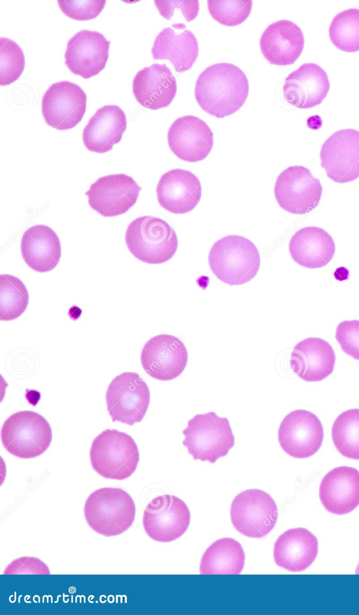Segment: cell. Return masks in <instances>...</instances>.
Segmentation results:
<instances>
[{"label": "cell", "instance_id": "3957f363", "mask_svg": "<svg viewBox=\"0 0 359 615\" xmlns=\"http://www.w3.org/2000/svg\"><path fill=\"white\" fill-rule=\"evenodd\" d=\"M135 510L133 499L125 490L103 487L89 495L83 512L94 531L111 537L123 534L132 526Z\"/></svg>", "mask_w": 359, "mask_h": 615}, {"label": "cell", "instance_id": "d6a6232c", "mask_svg": "<svg viewBox=\"0 0 359 615\" xmlns=\"http://www.w3.org/2000/svg\"><path fill=\"white\" fill-rule=\"evenodd\" d=\"M329 37L338 49L359 51V9L349 8L337 13L329 27Z\"/></svg>", "mask_w": 359, "mask_h": 615}, {"label": "cell", "instance_id": "8992f818", "mask_svg": "<svg viewBox=\"0 0 359 615\" xmlns=\"http://www.w3.org/2000/svg\"><path fill=\"white\" fill-rule=\"evenodd\" d=\"M182 434V444L193 458L211 463L226 456L235 444L229 419L214 411L195 415L189 420Z\"/></svg>", "mask_w": 359, "mask_h": 615}, {"label": "cell", "instance_id": "30bf717a", "mask_svg": "<svg viewBox=\"0 0 359 615\" xmlns=\"http://www.w3.org/2000/svg\"><path fill=\"white\" fill-rule=\"evenodd\" d=\"M323 187L318 178L302 166H292L282 171L274 186L278 205L287 212L302 215L311 212L319 204Z\"/></svg>", "mask_w": 359, "mask_h": 615}, {"label": "cell", "instance_id": "7a4b0ae2", "mask_svg": "<svg viewBox=\"0 0 359 615\" xmlns=\"http://www.w3.org/2000/svg\"><path fill=\"white\" fill-rule=\"evenodd\" d=\"M210 270L216 277L230 286L250 282L257 274L261 258L250 239L240 235H228L217 240L208 256Z\"/></svg>", "mask_w": 359, "mask_h": 615}, {"label": "cell", "instance_id": "cb8c5ba5", "mask_svg": "<svg viewBox=\"0 0 359 615\" xmlns=\"http://www.w3.org/2000/svg\"><path fill=\"white\" fill-rule=\"evenodd\" d=\"M335 360V353L328 342L311 337L294 345L290 364L294 373L303 381L317 382L331 375Z\"/></svg>", "mask_w": 359, "mask_h": 615}, {"label": "cell", "instance_id": "5bb4252c", "mask_svg": "<svg viewBox=\"0 0 359 615\" xmlns=\"http://www.w3.org/2000/svg\"><path fill=\"white\" fill-rule=\"evenodd\" d=\"M320 164L327 176L337 183L359 178V131L353 128L339 130L323 144Z\"/></svg>", "mask_w": 359, "mask_h": 615}, {"label": "cell", "instance_id": "5b68a950", "mask_svg": "<svg viewBox=\"0 0 359 615\" xmlns=\"http://www.w3.org/2000/svg\"><path fill=\"white\" fill-rule=\"evenodd\" d=\"M90 459L93 470L100 476L123 480L136 470L140 454L130 435L115 429H107L93 439Z\"/></svg>", "mask_w": 359, "mask_h": 615}, {"label": "cell", "instance_id": "484cf974", "mask_svg": "<svg viewBox=\"0 0 359 615\" xmlns=\"http://www.w3.org/2000/svg\"><path fill=\"white\" fill-rule=\"evenodd\" d=\"M318 551V542L314 534L305 528H292L276 539L273 559L280 567L291 572H299L311 565Z\"/></svg>", "mask_w": 359, "mask_h": 615}, {"label": "cell", "instance_id": "83f0119b", "mask_svg": "<svg viewBox=\"0 0 359 615\" xmlns=\"http://www.w3.org/2000/svg\"><path fill=\"white\" fill-rule=\"evenodd\" d=\"M289 251L292 258L307 268H320L327 265L335 253V244L331 235L319 227L299 229L291 237Z\"/></svg>", "mask_w": 359, "mask_h": 615}, {"label": "cell", "instance_id": "74e56055", "mask_svg": "<svg viewBox=\"0 0 359 615\" xmlns=\"http://www.w3.org/2000/svg\"><path fill=\"white\" fill-rule=\"evenodd\" d=\"M154 4L162 17L170 20L175 9H180L186 21L195 19L199 12V2L195 1H154Z\"/></svg>", "mask_w": 359, "mask_h": 615}, {"label": "cell", "instance_id": "d6986e66", "mask_svg": "<svg viewBox=\"0 0 359 615\" xmlns=\"http://www.w3.org/2000/svg\"><path fill=\"white\" fill-rule=\"evenodd\" d=\"M157 199L162 208L175 214L192 211L201 198L198 177L189 171L174 168L163 174L156 187Z\"/></svg>", "mask_w": 359, "mask_h": 615}, {"label": "cell", "instance_id": "9c48e42d", "mask_svg": "<svg viewBox=\"0 0 359 615\" xmlns=\"http://www.w3.org/2000/svg\"><path fill=\"white\" fill-rule=\"evenodd\" d=\"M149 402V387L135 372H124L116 376L106 392L107 411L112 421L129 425L142 421Z\"/></svg>", "mask_w": 359, "mask_h": 615}, {"label": "cell", "instance_id": "e0dca14e", "mask_svg": "<svg viewBox=\"0 0 359 615\" xmlns=\"http://www.w3.org/2000/svg\"><path fill=\"white\" fill-rule=\"evenodd\" d=\"M110 41L97 31L83 29L67 44L65 64L69 71L83 79L98 74L109 58Z\"/></svg>", "mask_w": 359, "mask_h": 615}, {"label": "cell", "instance_id": "ab89813d", "mask_svg": "<svg viewBox=\"0 0 359 615\" xmlns=\"http://www.w3.org/2000/svg\"><path fill=\"white\" fill-rule=\"evenodd\" d=\"M355 574H359V564H358V567H357V568H356V569H355Z\"/></svg>", "mask_w": 359, "mask_h": 615}, {"label": "cell", "instance_id": "ac0fdd59", "mask_svg": "<svg viewBox=\"0 0 359 615\" xmlns=\"http://www.w3.org/2000/svg\"><path fill=\"white\" fill-rule=\"evenodd\" d=\"M170 150L179 159L197 162L208 156L213 146V133L200 118L186 115L177 118L168 131Z\"/></svg>", "mask_w": 359, "mask_h": 615}, {"label": "cell", "instance_id": "836d02e7", "mask_svg": "<svg viewBox=\"0 0 359 615\" xmlns=\"http://www.w3.org/2000/svg\"><path fill=\"white\" fill-rule=\"evenodd\" d=\"M25 59L20 46L14 41L0 39V85H9L21 76L24 71Z\"/></svg>", "mask_w": 359, "mask_h": 615}, {"label": "cell", "instance_id": "8fae6325", "mask_svg": "<svg viewBox=\"0 0 359 615\" xmlns=\"http://www.w3.org/2000/svg\"><path fill=\"white\" fill-rule=\"evenodd\" d=\"M190 520L189 509L181 498L164 494L153 498L146 506L142 524L151 539L168 543L184 534Z\"/></svg>", "mask_w": 359, "mask_h": 615}, {"label": "cell", "instance_id": "9a60e30c", "mask_svg": "<svg viewBox=\"0 0 359 615\" xmlns=\"http://www.w3.org/2000/svg\"><path fill=\"white\" fill-rule=\"evenodd\" d=\"M135 180L124 173L99 178L86 192L88 204L103 217L126 213L136 203L141 190Z\"/></svg>", "mask_w": 359, "mask_h": 615}, {"label": "cell", "instance_id": "e575fe53", "mask_svg": "<svg viewBox=\"0 0 359 615\" xmlns=\"http://www.w3.org/2000/svg\"><path fill=\"white\" fill-rule=\"evenodd\" d=\"M207 3L210 15L217 22L228 27L243 22L250 15L252 6L250 0H208Z\"/></svg>", "mask_w": 359, "mask_h": 615}, {"label": "cell", "instance_id": "603a6c76", "mask_svg": "<svg viewBox=\"0 0 359 615\" xmlns=\"http://www.w3.org/2000/svg\"><path fill=\"white\" fill-rule=\"evenodd\" d=\"M133 92L140 105L156 110L172 102L177 93V81L165 64L154 63L137 72Z\"/></svg>", "mask_w": 359, "mask_h": 615}, {"label": "cell", "instance_id": "d590c367", "mask_svg": "<svg viewBox=\"0 0 359 615\" xmlns=\"http://www.w3.org/2000/svg\"><path fill=\"white\" fill-rule=\"evenodd\" d=\"M105 4L104 0L57 1L59 8L66 16L79 21L95 18L102 12Z\"/></svg>", "mask_w": 359, "mask_h": 615}, {"label": "cell", "instance_id": "7c38bea8", "mask_svg": "<svg viewBox=\"0 0 359 615\" xmlns=\"http://www.w3.org/2000/svg\"><path fill=\"white\" fill-rule=\"evenodd\" d=\"M87 96L75 83L62 81L50 85L42 97L41 112L45 122L57 130H69L83 119Z\"/></svg>", "mask_w": 359, "mask_h": 615}, {"label": "cell", "instance_id": "1f68e13d", "mask_svg": "<svg viewBox=\"0 0 359 615\" xmlns=\"http://www.w3.org/2000/svg\"><path fill=\"white\" fill-rule=\"evenodd\" d=\"M29 293L24 283L8 274L0 275V319L11 321L26 310Z\"/></svg>", "mask_w": 359, "mask_h": 615}, {"label": "cell", "instance_id": "4dcf8cb0", "mask_svg": "<svg viewBox=\"0 0 359 615\" xmlns=\"http://www.w3.org/2000/svg\"><path fill=\"white\" fill-rule=\"evenodd\" d=\"M331 433L332 442L342 456L359 460V409L340 414L333 423Z\"/></svg>", "mask_w": 359, "mask_h": 615}, {"label": "cell", "instance_id": "8d00e7d4", "mask_svg": "<svg viewBox=\"0 0 359 615\" xmlns=\"http://www.w3.org/2000/svg\"><path fill=\"white\" fill-rule=\"evenodd\" d=\"M335 338L346 355L359 360V320H345L336 329Z\"/></svg>", "mask_w": 359, "mask_h": 615}, {"label": "cell", "instance_id": "ffe728a7", "mask_svg": "<svg viewBox=\"0 0 359 615\" xmlns=\"http://www.w3.org/2000/svg\"><path fill=\"white\" fill-rule=\"evenodd\" d=\"M327 72L316 63H304L285 78L283 87L286 102L299 109L320 105L330 90Z\"/></svg>", "mask_w": 359, "mask_h": 615}, {"label": "cell", "instance_id": "f35d334b", "mask_svg": "<svg viewBox=\"0 0 359 615\" xmlns=\"http://www.w3.org/2000/svg\"><path fill=\"white\" fill-rule=\"evenodd\" d=\"M48 566L37 557H20L12 561L4 574H50Z\"/></svg>", "mask_w": 359, "mask_h": 615}, {"label": "cell", "instance_id": "44dd1931", "mask_svg": "<svg viewBox=\"0 0 359 615\" xmlns=\"http://www.w3.org/2000/svg\"><path fill=\"white\" fill-rule=\"evenodd\" d=\"M320 500L325 510L341 515L359 505V471L349 466H339L329 471L319 488Z\"/></svg>", "mask_w": 359, "mask_h": 615}, {"label": "cell", "instance_id": "2e32d148", "mask_svg": "<svg viewBox=\"0 0 359 615\" xmlns=\"http://www.w3.org/2000/svg\"><path fill=\"white\" fill-rule=\"evenodd\" d=\"M140 361L143 369L151 377L162 381H171L184 371L188 361V352L185 345L178 338L160 334L144 344Z\"/></svg>", "mask_w": 359, "mask_h": 615}, {"label": "cell", "instance_id": "4fadbf2b", "mask_svg": "<svg viewBox=\"0 0 359 615\" xmlns=\"http://www.w3.org/2000/svg\"><path fill=\"white\" fill-rule=\"evenodd\" d=\"M323 437V428L318 416L304 409L294 410L287 414L278 430L281 448L296 458L314 455L320 449Z\"/></svg>", "mask_w": 359, "mask_h": 615}, {"label": "cell", "instance_id": "7402d4cb", "mask_svg": "<svg viewBox=\"0 0 359 615\" xmlns=\"http://www.w3.org/2000/svg\"><path fill=\"white\" fill-rule=\"evenodd\" d=\"M261 52L272 65H292L300 56L304 46L301 28L294 22L280 20L269 25L259 39Z\"/></svg>", "mask_w": 359, "mask_h": 615}, {"label": "cell", "instance_id": "277c9868", "mask_svg": "<svg viewBox=\"0 0 359 615\" xmlns=\"http://www.w3.org/2000/svg\"><path fill=\"white\" fill-rule=\"evenodd\" d=\"M125 241L134 257L149 264L168 261L178 246L174 229L165 220L151 216L134 219L127 227Z\"/></svg>", "mask_w": 359, "mask_h": 615}, {"label": "cell", "instance_id": "d4e9b609", "mask_svg": "<svg viewBox=\"0 0 359 615\" xmlns=\"http://www.w3.org/2000/svg\"><path fill=\"white\" fill-rule=\"evenodd\" d=\"M127 128L123 110L115 105H104L89 119L83 130L85 147L96 153H105L118 143Z\"/></svg>", "mask_w": 359, "mask_h": 615}, {"label": "cell", "instance_id": "52a82bcc", "mask_svg": "<svg viewBox=\"0 0 359 615\" xmlns=\"http://www.w3.org/2000/svg\"><path fill=\"white\" fill-rule=\"evenodd\" d=\"M1 439L6 450L16 457L34 458L43 454L52 441L49 423L32 411H20L4 423Z\"/></svg>", "mask_w": 359, "mask_h": 615}, {"label": "cell", "instance_id": "6da1fadb", "mask_svg": "<svg viewBox=\"0 0 359 615\" xmlns=\"http://www.w3.org/2000/svg\"><path fill=\"white\" fill-rule=\"evenodd\" d=\"M249 93L245 73L237 66L219 62L205 68L195 85L196 102L208 114L220 119L237 112Z\"/></svg>", "mask_w": 359, "mask_h": 615}, {"label": "cell", "instance_id": "4316f807", "mask_svg": "<svg viewBox=\"0 0 359 615\" xmlns=\"http://www.w3.org/2000/svg\"><path fill=\"white\" fill-rule=\"evenodd\" d=\"M20 250L25 263L39 272L53 270L61 257L59 237L51 227L45 225H35L25 230Z\"/></svg>", "mask_w": 359, "mask_h": 615}, {"label": "cell", "instance_id": "f1b7e54d", "mask_svg": "<svg viewBox=\"0 0 359 615\" xmlns=\"http://www.w3.org/2000/svg\"><path fill=\"white\" fill-rule=\"evenodd\" d=\"M155 60H168L177 72L191 68L198 55L197 39L190 30L176 34L171 27L163 29L156 36L151 48Z\"/></svg>", "mask_w": 359, "mask_h": 615}, {"label": "cell", "instance_id": "ba28073f", "mask_svg": "<svg viewBox=\"0 0 359 615\" xmlns=\"http://www.w3.org/2000/svg\"><path fill=\"white\" fill-rule=\"evenodd\" d=\"M278 508L273 498L257 489L245 490L233 498L230 509L234 528L249 538H262L274 528Z\"/></svg>", "mask_w": 359, "mask_h": 615}, {"label": "cell", "instance_id": "f546056e", "mask_svg": "<svg viewBox=\"0 0 359 615\" xmlns=\"http://www.w3.org/2000/svg\"><path fill=\"white\" fill-rule=\"evenodd\" d=\"M245 564L241 543L232 538H222L212 543L200 562L201 574H239Z\"/></svg>", "mask_w": 359, "mask_h": 615}]
</instances>
